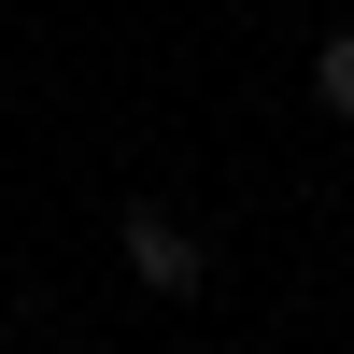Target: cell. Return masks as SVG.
Instances as JSON below:
<instances>
[{"label":"cell","instance_id":"obj_1","mask_svg":"<svg viewBox=\"0 0 354 354\" xmlns=\"http://www.w3.org/2000/svg\"><path fill=\"white\" fill-rule=\"evenodd\" d=\"M113 241H128L142 298H198V283H213V241H198L185 213H156V198H128V227H113Z\"/></svg>","mask_w":354,"mask_h":354},{"label":"cell","instance_id":"obj_2","mask_svg":"<svg viewBox=\"0 0 354 354\" xmlns=\"http://www.w3.org/2000/svg\"><path fill=\"white\" fill-rule=\"evenodd\" d=\"M312 100L354 128V28H326V43H312Z\"/></svg>","mask_w":354,"mask_h":354}]
</instances>
